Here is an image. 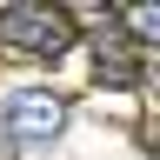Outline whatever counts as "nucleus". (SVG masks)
Segmentation results:
<instances>
[{
  "label": "nucleus",
  "instance_id": "obj_1",
  "mask_svg": "<svg viewBox=\"0 0 160 160\" xmlns=\"http://www.w3.org/2000/svg\"><path fill=\"white\" fill-rule=\"evenodd\" d=\"M73 40H80V27H73L67 7H33V0L0 7V47H20V53H40V60H60Z\"/></svg>",
  "mask_w": 160,
  "mask_h": 160
},
{
  "label": "nucleus",
  "instance_id": "obj_3",
  "mask_svg": "<svg viewBox=\"0 0 160 160\" xmlns=\"http://www.w3.org/2000/svg\"><path fill=\"white\" fill-rule=\"evenodd\" d=\"M140 73H147V47H133V40L107 33L93 53V80L100 87H140Z\"/></svg>",
  "mask_w": 160,
  "mask_h": 160
},
{
  "label": "nucleus",
  "instance_id": "obj_2",
  "mask_svg": "<svg viewBox=\"0 0 160 160\" xmlns=\"http://www.w3.org/2000/svg\"><path fill=\"white\" fill-rule=\"evenodd\" d=\"M0 127H7L13 140H53L60 127H67V100L60 93H7Z\"/></svg>",
  "mask_w": 160,
  "mask_h": 160
},
{
  "label": "nucleus",
  "instance_id": "obj_4",
  "mask_svg": "<svg viewBox=\"0 0 160 160\" xmlns=\"http://www.w3.org/2000/svg\"><path fill=\"white\" fill-rule=\"evenodd\" d=\"M120 20H127V33H133V47H147V40L160 33V13H153V7H127Z\"/></svg>",
  "mask_w": 160,
  "mask_h": 160
}]
</instances>
